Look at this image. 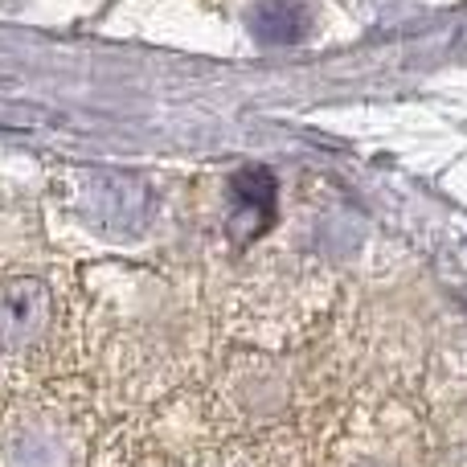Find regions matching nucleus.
I'll return each instance as SVG.
<instances>
[{
	"mask_svg": "<svg viewBox=\"0 0 467 467\" xmlns=\"http://www.w3.org/2000/svg\"><path fill=\"white\" fill-rule=\"evenodd\" d=\"M152 210L144 181L128 172H90L78 185V213L103 234H140Z\"/></svg>",
	"mask_w": 467,
	"mask_h": 467,
	"instance_id": "f257e3e1",
	"label": "nucleus"
},
{
	"mask_svg": "<svg viewBox=\"0 0 467 467\" xmlns=\"http://www.w3.org/2000/svg\"><path fill=\"white\" fill-rule=\"evenodd\" d=\"M0 467H78V447L62 422L16 419L0 431Z\"/></svg>",
	"mask_w": 467,
	"mask_h": 467,
	"instance_id": "7ed1b4c3",
	"label": "nucleus"
},
{
	"mask_svg": "<svg viewBox=\"0 0 467 467\" xmlns=\"http://www.w3.org/2000/svg\"><path fill=\"white\" fill-rule=\"evenodd\" d=\"M54 324V291L41 279L0 283V353L21 357L46 340Z\"/></svg>",
	"mask_w": 467,
	"mask_h": 467,
	"instance_id": "f03ea898",
	"label": "nucleus"
},
{
	"mask_svg": "<svg viewBox=\"0 0 467 467\" xmlns=\"http://www.w3.org/2000/svg\"><path fill=\"white\" fill-rule=\"evenodd\" d=\"M361 467H381V463H361Z\"/></svg>",
	"mask_w": 467,
	"mask_h": 467,
	"instance_id": "423d86ee",
	"label": "nucleus"
},
{
	"mask_svg": "<svg viewBox=\"0 0 467 467\" xmlns=\"http://www.w3.org/2000/svg\"><path fill=\"white\" fill-rule=\"evenodd\" d=\"M234 197L242 202V210H238V218H234V222H246L254 234L271 222V213H275V185H271V177H266L263 169L238 172V177H234Z\"/></svg>",
	"mask_w": 467,
	"mask_h": 467,
	"instance_id": "39448f33",
	"label": "nucleus"
},
{
	"mask_svg": "<svg viewBox=\"0 0 467 467\" xmlns=\"http://www.w3.org/2000/svg\"><path fill=\"white\" fill-rule=\"evenodd\" d=\"M250 29L266 46H291L307 33V8L299 0H263L250 13Z\"/></svg>",
	"mask_w": 467,
	"mask_h": 467,
	"instance_id": "20e7f679",
	"label": "nucleus"
}]
</instances>
